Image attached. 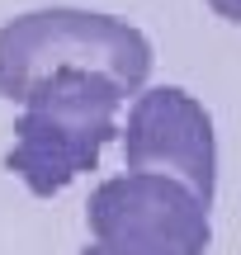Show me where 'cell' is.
Wrapping results in <instances>:
<instances>
[{
  "instance_id": "6da1fadb",
  "label": "cell",
  "mask_w": 241,
  "mask_h": 255,
  "mask_svg": "<svg viewBox=\"0 0 241 255\" xmlns=\"http://www.w3.org/2000/svg\"><path fill=\"white\" fill-rule=\"evenodd\" d=\"M128 95L100 71H52L24 95L14 119V146L5 170L28 184V194L52 199L71 180L100 170V156L119 128Z\"/></svg>"
},
{
  "instance_id": "7a4b0ae2",
  "label": "cell",
  "mask_w": 241,
  "mask_h": 255,
  "mask_svg": "<svg viewBox=\"0 0 241 255\" xmlns=\"http://www.w3.org/2000/svg\"><path fill=\"white\" fill-rule=\"evenodd\" d=\"M52 71H100L123 95H142L151 43L128 19L76 5L28 9L0 24V95L9 104H24V95Z\"/></svg>"
},
{
  "instance_id": "3957f363",
  "label": "cell",
  "mask_w": 241,
  "mask_h": 255,
  "mask_svg": "<svg viewBox=\"0 0 241 255\" xmlns=\"http://www.w3.org/2000/svg\"><path fill=\"white\" fill-rule=\"evenodd\" d=\"M85 227L119 255H208V203L170 175H109L85 199Z\"/></svg>"
},
{
  "instance_id": "277c9868",
  "label": "cell",
  "mask_w": 241,
  "mask_h": 255,
  "mask_svg": "<svg viewBox=\"0 0 241 255\" xmlns=\"http://www.w3.org/2000/svg\"><path fill=\"white\" fill-rule=\"evenodd\" d=\"M123 170L170 175L189 184L204 203L218 194V132L204 100L180 85H151L132 95L123 123Z\"/></svg>"
},
{
  "instance_id": "5b68a950",
  "label": "cell",
  "mask_w": 241,
  "mask_h": 255,
  "mask_svg": "<svg viewBox=\"0 0 241 255\" xmlns=\"http://www.w3.org/2000/svg\"><path fill=\"white\" fill-rule=\"evenodd\" d=\"M208 9H213L218 19H227V24L241 28V0H208Z\"/></svg>"
},
{
  "instance_id": "8992f818",
  "label": "cell",
  "mask_w": 241,
  "mask_h": 255,
  "mask_svg": "<svg viewBox=\"0 0 241 255\" xmlns=\"http://www.w3.org/2000/svg\"><path fill=\"white\" fill-rule=\"evenodd\" d=\"M81 255H119V251H109V246H100V241H95V246H85Z\"/></svg>"
}]
</instances>
